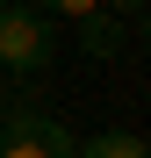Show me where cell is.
<instances>
[{
  "label": "cell",
  "instance_id": "obj_3",
  "mask_svg": "<svg viewBox=\"0 0 151 158\" xmlns=\"http://www.w3.org/2000/svg\"><path fill=\"white\" fill-rule=\"evenodd\" d=\"M122 36H130L122 15H86V22H79V50H86V58H115Z\"/></svg>",
  "mask_w": 151,
  "mask_h": 158
},
{
  "label": "cell",
  "instance_id": "obj_6",
  "mask_svg": "<svg viewBox=\"0 0 151 158\" xmlns=\"http://www.w3.org/2000/svg\"><path fill=\"white\" fill-rule=\"evenodd\" d=\"M101 7H115L122 22H130V15H144V7H151V0H101Z\"/></svg>",
  "mask_w": 151,
  "mask_h": 158
},
{
  "label": "cell",
  "instance_id": "obj_7",
  "mask_svg": "<svg viewBox=\"0 0 151 158\" xmlns=\"http://www.w3.org/2000/svg\"><path fill=\"white\" fill-rule=\"evenodd\" d=\"M137 36H144V43H151V7H144V15H137Z\"/></svg>",
  "mask_w": 151,
  "mask_h": 158
},
{
  "label": "cell",
  "instance_id": "obj_2",
  "mask_svg": "<svg viewBox=\"0 0 151 158\" xmlns=\"http://www.w3.org/2000/svg\"><path fill=\"white\" fill-rule=\"evenodd\" d=\"M0 158H79V144H72V129H58L50 115L22 108L0 122Z\"/></svg>",
  "mask_w": 151,
  "mask_h": 158
},
{
  "label": "cell",
  "instance_id": "obj_1",
  "mask_svg": "<svg viewBox=\"0 0 151 158\" xmlns=\"http://www.w3.org/2000/svg\"><path fill=\"white\" fill-rule=\"evenodd\" d=\"M50 58H58V36H50V15L36 7H0V65H7V79H36Z\"/></svg>",
  "mask_w": 151,
  "mask_h": 158
},
{
  "label": "cell",
  "instance_id": "obj_4",
  "mask_svg": "<svg viewBox=\"0 0 151 158\" xmlns=\"http://www.w3.org/2000/svg\"><path fill=\"white\" fill-rule=\"evenodd\" d=\"M79 158H151V144H144V137H130V129H101V137H86V144H79Z\"/></svg>",
  "mask_w": 151,
  "mask_h": 158
},
{
  "label": "cell",
  "instance_id": "obj_5",
  "mask_svg": "<svg viewBox=\"0 0 151 158\" xmlns=\"http://www.w3.org/2000/svg\"><path fill=\"white\" fill-rule=\"evenodd\" d=\"M36 15H65V22H86V15H101V0H36Z\"/></svg>",
  "mask_w": 151,
  "mask_h": 158
},
{
  "label": "cell",
  "instance_id": "obj_8",
  "mask_svg": "<svg viewBox=\"0 0 151 158\" xmlns=\"http://www.w3.org/2000/svg\"><path fill=\"white\" fill-rule=\"evenodd\" d=\"M0 7H7V0H0Z\"/></svg>",
  "mask_w": 151,
  "mask_h": 158
}]
</instances>
